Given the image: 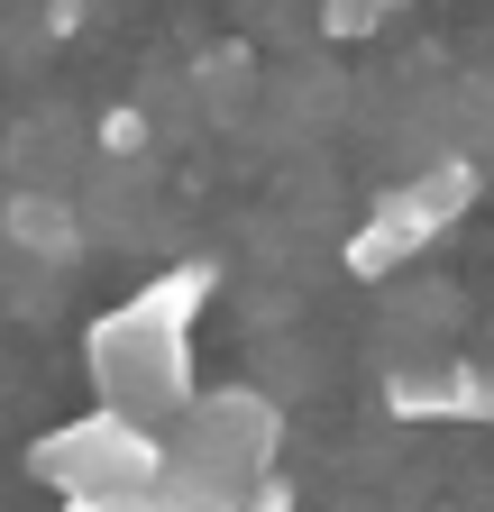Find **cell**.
<instances>
[{"label": "cell", "mask_w": 494, "mask_h": 512, "mask_svg": "<svg viewBox=\"0 0 494 512\" xmlns=\"http://www.w3.org/2000/svg\"><path fill=\"white\" fill-rule=\"evenodd\" d=\"M211 266H174L156 284H138L129 302H110L92 330H83V375H92V403L129 412V421H156L174 430L193 412V320L211 302Z\"/></svg>", "instance_id": "1"}, {"label": "cell", "mask_w": 494, "mask_h": 512, "mask_svg": "<svg viewBox=\"0 0 494 512\" xmlns=\"http://www.w3.org/2000/svg\"><path fill=\"white\" fill-rule=\"evenodd\" d=\"M284 467V412L257 394V384H211V394H193V412H183L165 430V476L220 494L229 512H247Z\"/></svg>", "instance_id": "2"}, {"label": "cell", "mask_w": 494, "mask_h": 512, "mask_svg": "<svg viewBox=\"0 0 494 512\" xmlns=\"http://www.w3.org/2000/svg\"><path fill=\"white\" fill-rule=\"evenodd\" d=\"M28 476L65 503H119V494H147L165 485V430L156 421H129V412H74L55 421L46 439H28Z\"/></svg>", "instance_id": "3"}, {"label": "cell", "mask_w": 494, "mask_h": 512, "mask_svg": "<svg viewBox=\"0 0 494 512\" xmlns=\"http://www.w3.org/2000/svg\"><path fill=\"white\" fill-rule=\"evenodd\" d=\"M476 192H485L476 156H430V165L394 174V183L376 192V211L357 220V238H348V275H357V284L403 275L412 256H430V247H440V238L476 211Z\"/></svg>", "instance_id": "4"}, {"label": "cell", "mask_w": 494, "mask_h": 512, "mask_svg": "<svg viewBox=\"0 0 494 512\" xmlns=\"http://www.w3.org/2000/svg\"><path fill=\"white\" fill-rule=\"evenodd\" d=\"M476 403H485V366H467V357H412L385 375L394 421H476Z\"/></svg>", "instance_id": "5"}, {"label": "cell", "mask_w": 494, "mask_h": 512, "mask_svg": "<svg viewBox=\"0 0 494 512\" xmlns=\"http://www.w3.org/2000/svg\"><path fill=\"white\" fill-rule=\"evenodd\" d=\"M10 238H19V247H37V256H46V266H65V256L83 247V229H74V211H65V202H55V192H19V202H10Z\"/></svg>", "instance_id": "6"}, {"label": "cell", "mask_w": 494, "mask_h": 512, "mask_svg": "<svg viewBox=\"0 0 494 512\" xmlns=\"http://www.w3.org/2000/svg\"><path fill=\"white\" fill-rule=\"evenodd\" d=\"M193 83H202V110H211V119H238V83L257 92V64H247V46H211Z\"/></svg>", "instance_id": "7"}, {"label": "cell", "mask_w": 494, "mask_h": 512, "mask_svg": "<svg viewBox=\"0 0 494 512\" xmlns=\"http://www.w3.org/2000/svg\"><path fill=\"white\" fill-rule=\"evenodd\" d=\"M65 512H229V503L202 494V485H183V476H165V485H147V494H119V503H65Z\"/></svg>", "instance_id": "8"}, {"label": "cell", "mask_w": 494, "mask_h": 512, "mask_svg": "<svg viewBox=\"0 0 494 512\" xmlns=\"http://www.w3.org/2000/svg\"><path fill=\"white\" fill-rule=\"evenodd\" d=\"M394 10H403V0H321V37L357 46V37H376V28H394Z\"/></svg>", "instance_id": "9"}, {"label": "cell", "mask_w": 494, "mask_h": 512, "mask_svg": "<svg viewBox=\"0 0 494 512\" xmlns=\"http://www.w3.org/2000/svg\"><path fill=\"white\" fill-rule=\"evenodd\" d=\"M138 147H147V110H129V101L101 110V156H138Z\"/></svg>", "instance_id": "10"}, {"label": "cell", "mask_w": 494, "mask_h": 512, "mask_svg": "<svg viewBox=\"0 0 494 512\" xmlns=\"http://www.w3.org/2000/svg\"><path fill=\"white\" fill-rule=\"evenodd\" d=\"M476 430L494 439V366H485V403H476Z\"/></svg>", "instance_id": "11"}]
</instances>
